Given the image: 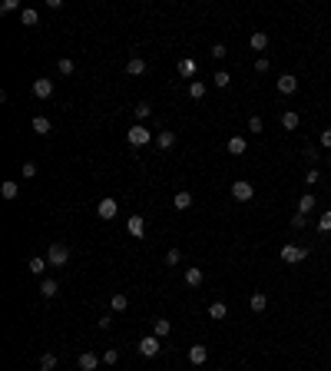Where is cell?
Listing matches in <instances>:
<instances>
[{
  "instance_id": "cell-11",
  "label": "cell",
  "mask_w": 331,
  "mask_h": 371,
  "mask_svg": "<svg viewBox=\"0 0 331 371\" xmlns=\"http://www.w3.org/2000/svg\"><path fill=\"white\" fill-rule=\"evenodd\" d=\"M76 368H80V371H96V368H100V358H96L93 352H83L80 361H76Z\"/></svg>"
},
{
  "instance_id": "cell-43",
  "label": "cell",
  "mask_w": 331,
  "mask_h": 371,
  "mask_svg": "<svg viewBox=\"0 0 331 371\" xmlns=\"http://www.w3.org/2000/svg\"><path fill=\"white\" fill-rule=\"evenodd\" d=\"M0 10H4V13H13V10H20V4H17V0H4V4H0Z\"/></svg>"
},
{
  "instance_id": "cell-30",
  "label": "cell",
  "mask_w": 331,
  "mask_h": 371,
  "mask_svg": "<svg viewBox=\"0 0 331 371\" xmlns=\"http://www.w3.org/2000/svg\"><path fill=\"white\" fill-rule=\"evenodd\" d=\"M189 96H192V100H202V96H206V83L192 80V83H189Z\"/></svg>"
},
{
  "instance_id": "cell-32",
  "label": "cell",
  "mask_w": 331,
  "mask_h": 371,
  "mask_svg": "<svg viewBox=\"0 0 331 371\" xmlns=\"http://www.w3.org/2000/svg\"><path fill=\"white\" fill-rule=\"evenodd\" d=\"M133 113H136L139 123H146V120L152 116V106H149V103H136V110H133Z\"/></svg>"
},
{
  "instance_id": "cell-4",
  "label": "cell",
  "mask_w": 331,
  "mask_h": 371,
  "mask_svg": "<svg viewBox=\"0 0 331 371\" xmlns=\"http://www.w3.org/2000/svg\"><path fill=\"white\" fill-rule=\"evenodd\" d=\"M47 262L50 265H67L70 262V249L63 246V242H53V246L47 249Z\"/></svg>"
},
{
  "instance_id": "cell-46",
  "label": "cell",
  "mask_w": 331,
  "mask_h": 371,
  "mask_svg": "<svg viewBox=\"0 0 331 371\" xmlns=\"http://www.w3.org/2000/svg\"><path fill=\"white\" fill-rule=\"evenodd\" d=\"M328 169H331V156H328Z\"/></svg>"
},
{
  "instance_id": "cell-2",
  "label": "cell",
  "mask_w": 331,
  "mask_h": 371,
  "mask_svg": "<svg viewBox=\"0 0 331 371\" xmlns=\"http://www.w3.org/2000/svg\"><path fill=\"white\" fill-rule=\"evenodd\" d=\"M305 258H308V249L292 246V242L281 246V262H285V265H298V262H305Z\"/></svg>"
},
{
  "instance_id": "cell-31",
  "label": "cell",
  "mask_w": 331,
  "mask_h": 371,
  "mask_svg": "<svg viewBox=\"0 0 331 371\" xmlns=\"http://www.w3.org/2000/svg\"><path fill=\"white\" fill-rule=\"evenodd\" d=\"M56 368V355L53 352H43L40 355V371H53Z\"/></svg>"
},
{
  "instance_id": "cell-20",
  "label": "cell",
  "mask_w": 331,
  "mask_h": 371,
  "mask_svg": "<svg viewBox=\"0 0 331 371\" xmlns=\"http://www.w3.org/2000/svg\"><path fill=\"white\" fill-rule=\"evenodd\" d=\"M20 24H24V27H37L40 24V13L33 10V7H24V10H20Z\"/></svg>"
},
{
  "instance_id": "cell-3",
  "label": "cell",
  "mask_w": 331,
  "mask_h": 371,
  "mask_svg": "<svg viewBox=\"0 0 331 371\" xmlns=\"http://www.w3.org/2000/svg\"><path fill=\"white\" fill-rule=\"evenodd\" d=\"M139 355L143 358H156L159 352H163V338H156V335H146V338H139Z\"/></svg>"
},
{
  "instance_id": "cell-9",
  "label": "cell",
  "mask_w": 331,
  "mask_h": 371,
  "mask_svg": "<svg viewBox=\"0 0 331 371\" xmlns=\"http://www.w3.org/2000/svg\"><path fill=\"white\" fill-rule=\"evenodd\" d=\"M126 229H129V235H133V239H143V232H146V219H143V215H129Z\"/></svg>"
},
{
  "instance_id": "cell-24",
  "label": "cell",
  "mask_w": 331,
  "mask_h": 371,
  "mask_svg": "<svg viewBox=\"0 0 331 371\" xmlns=\"http://www.w3.org/2000/svg\"><path fill=\"white\" fill-rule=\"evenodd\" d=\"M47 265H50V262H47V258H43V255H33V258H30V262H27V269H30V272H33V275H43V272H47Z\"/></svg>"
},
{
  "instance_id": "cell-45",
  "label": "cell",
  "mask_w": 331,
  "mask_h": 371,
  "mask_svg": "<svg viewBox=\"0 0 331 371\" xmlns=\"http://www.w3.org/2000/svg\"><path fill=\"white\" fill-rule=\"evenodd\" d=\"M321 146L331 149V129H321Z\"/></svg>"
},
{
  "instance_id": "cell-18",
  "label": "cell",
  "mask_w": 331,
  "mask_h": 371,
  "mask_svg": "<svg viewBox=\"0 0 331 371\" xmlns=\"http://www.w3.org/2000/svg\"><path fill=\"white\" fill-rule=\"evenodd\" d=\"M281 129H288V133H292V129H298V123H301V116L298 113H292V110H285V113H281Z\"/></svg>"
},
{
  "instance_id": "cell-39",
  "label": "cell",
  "mask_w": 331,
  "mask_h": 371,
  "mask_svg": "<svg viewBox=\"0 0 331 371\" xmlns=\"http://www.w3.org/2000/svg\"><path fill=\"white\" fill-rule=\"evenodd\" d=\"M305 226H308V215L295 212V215H292V229H305Z\"/></svg>"
},
{
  "instance_id": "cell-1",
  "label": "cell",
  "mask_w": 331,
  "mask_h": 371,
  "mask_svg": "<svg viewBox=\"0 0 331 371\" xmlns=\"http://www.w3.org/2000/svg\"><path fill=\"white\" fill-rule=\"evenodd\" d=\"M126 143H129V146H146V143H152V129H146L143 123L129 126V129H126Z\"/></svg>"
},
{
  "instance_id": "cell-7",
  "label": "cell",
  "mask_w": 331,
  "mask_h": 371,
  "mask_svg": "<svg viewBox=\"0 0 331 371\" xmlns=\"http://www.w3.org/2000/svg\"><path fill=\"white\" fill-rule=\"evenodd\" d=\"M33 96H37V100H50L53 96V80H47V76L33 80Z\"/></svg>"
},
{
  "instance_id": "cell-47",
  "label": "cell",
  "mask_w": 331,
  "mask_h": 371,
  "mask_svg": "<svg viewBox=\"0 0 331 371\" xmlns=\"http://www.w3.org/2000/svg\"><path fill=\"white\" fill-rule=\"evenodd\" d=\"M215 371H222V368H215Z\"/></svg>"
},
{
  "instance_id": "cell-29",
  "label": "cell",
  "mask_w": 331,
  "mask_h": 371,
  "mask_svg": "<svg viewBox=\"0 0 331 371\" xmlns=\"http://www.w3.org/2000/svg\"><path fill=\"white\" fill-rule=\"evenodd\" d=\"M0 195H4V199H17V195H20V186L13 183V179H7V183L0 186Z\"/></svg>"
},
{
  "instance_id": "cell-37",
  "label": "cell",
  "mask_w": 331,
  "mask_h": 371,
  "mask_svg": "<svg viewBox=\"0 0 331 371\" xmlns=\"http://www.w3.org/2000/svg\"><path fill=\"white\" fill-rule=\"evenodd\" d=\"M20 172H24V179H33V176H37V163H24V166H20Z\"/></svg>"
},
{
  "instance_id": "cell-28",
  "label": "cell",
  "mask_w": 331,
  "mask_h": 371,
  "mask_svg": "<svg viewBox=\"0 0 331 371\" xmlns=\"http://www.w3.org/2000/svg\"><path fill=\"white\" fill-rule=\"evenodd\" d=\"M225 315H229V309H225V302H212V305H209V318H212V321H222Z\"/></svg>"
},
{
  "instance_id": "cell-12",
  "label": "cell",
  "mask_w": 331,
  "mask_h": 371,
  "mask_svg": "<svg viewBox=\"0 0 331 371\" xmlns=\"http://www.w3.org/2000/svg\"><path fill=\"white\" fill-rule=\"evenodd\" d=\"M249 47H252V50H255V53H262V50H269V33H262V30H255V33H252V37H249Z\"/></svg>"
},
{
  "instance_id": "cell-6",
  "label": "cell",
  "mask_w": 331,
  "mask_h": 371,
  "mask_svg": "<svg viewBox=\"0 0 331 371\" xmlns=\"http://www.w3.org/2000/svg\"><path fill=\"white\" fill-rule=\"evenodd\" d=\"M116 212H119V206H116V199H100V206H96V215H100L103 222H109V219H116Z\"/></svg>"
},
{
  "instance_id": "cell-17",
  "label": "cell",
  "mask_w": 331,
  "mask_h": 371,
  "mask_svg": "<svg viewBox=\"0 0 331 371\" xmlns=\"http://www.w3.org/2000/svg\"><path fill=\"white\" fill-rule=\"evenodd\" d=\"M172 206L179 209V212H186V209L192 206V192H186V189H179V192L172 195Z\"/></svg>"
},
{
  "instance_id": "cell-8",
  "label": "cell",
  "mask_w": 331,
  "mask_h": 371,
  "mask_svg": "<svg viewBox=\"0 0 331 371\" xmlns=\"http://www.w3.org/2000/svg\"><path fill=\"white\" fill-rule=\"evenodd\" d=\"M275 86H278V93H281V96H292L295 90H298V76H292V73H281Z\"/></svg>"
},
{
  "instance_id": "cell-42",
  "label": "cell",
  "mask_w": 331,
  "mask_h": 371,
  "mask_svg": "<svg viewBox=\"0 0 331 371\" xmlns=\"http://www.w3.org/2000/svg\"><path fill=\"white\" fill-rule=\"evenodd\" d=\"M328 229H331V209H328V212L318 219V232H328Z\"/></svg>"
},
{
  "instance_id": "cell-5",
  "label": "cell",
  "mask_w": 331,
  "mask_h": 371,
  "mask_svg": "<svg viewBox=\"0 0 331 371\" xmlns=\"http://www.w3.org/2000/svg\"><path fill=\"white\" fill-rule=\"evenodd\" d=\"M252 195H255L252 183H245V179H235V183H232V199H238V202H249Z\"/></svg>"
},
{
  "instance_id": "cell-41",
  "label": "cell",
  "mask_w": 331,
  "mask_h": 371,
  "mask_svg": "<svg viewBox=\"0 0 331 371\" xmlns=\"http://www.w3.org/2000/svg\"><path fill=\"white\" fill-rule=\"evenodd\" d=\"M262 129H265L262 116H252V120H249V133H262Z\"/></svg>"
},
{
  "instance_id": "cell-13",
  "label": "cell",
  "mask_w": 331,
  "mask_h": 371,
  "mask_svg": "<svg viewBox=\"0 0 331 371\" xmlns=\"http://www.w3.org/2000/svg\"><path fill=\"white\" fill-rule=\"evenodd\" d=\"M225 149H229L232 156H242V152L249 149V139H245V136H232L229 143H225Z\"/></svg>"
},
{
  "instance_id": "cell-26",
  "label": "cell",
  "mask_w": 331,
  "mask_h": 371,
  "mask_svg": "<svg viewBox=\"0 0 331 371\" xmlns=\"http://www.w3.org/2000/svg\"><path fill=\"white\" fill-rule=\"evenodd\" d=\"M298 212H301V215L315 212V192H305V195L298 199Z\"/></svg>"
},
{
  "instance_id": "cell-19",
  "label": "cell",
  "mask_w": 331,
  "mask_h": 371,
  "mask_svg": "<svg viewBox=\"0 0 331 371\" xmlns=\"http://www.w3.org/2000/svg\"><path fill=\"white\" fill-rule=\"evenodd\" d=\"M126 73H129V76H143V73H146V60H143V57L126 60Z\"/></svg>"
},
{
  "instance_id": "cell-34",
  "label": "cell",
  "mask_w": 331,
  "mask_h": 371,
  "mask_svg": "<svg viewBox=\"0 0 331 371\" xmlns=\"http://www.w3.org/2000/svg\"><path fill=\"white\" fill-rule=\"evenodd\" d=\"M212 83H215V86H222V90H225V86H229V83H232V76H229V70H219V73H215V76H212Z\"/></svg>"
},
{
  "instance_id": "cell-40",
  "label": "cell",
  "mask_w": 331,
  "mask_h": 371,
  "mask_svg": "<svg viewBox=\"0 0 331 371\" xmlns=\"http://www.w3.org/2000/svg\"><path fill=\"white\" fill-rule=\"evenodd\" d=\"M212 57L215 60H225V57H229V47H225V43H215L212 47Z\"/></svg>"
},
{
  "instance_id": "cell-36",
  "label": "cell",
  "mask_w": 331,
  "mask_h": 371,
  "mask_svg": "<svg viewBox=\"0 0 331 371\" xmlns=\"http://www.w3.org/2000/svg\"><path fill=\"white\" fill-rule=\"evenodd\" d=\"M179 262H182V252L179 249H169L166 252V265H179Z\"/></svg>"
},
{
  "instance_id": "cell-33",
  "label": "cell",
  "mask_w": 331,
  "mask_h": 371,
  "mask_svg": "<svg viewBox=\"0 0 331 371\" xmlns=\"http://www.w3.org/2000/svg\"><path fill=\"white\" fill-rule=\"evenodd\" d=\"M56 70H60V73H63V76H70V73H73V70H76V63H73V60H70V57H63L60 63H56Z\"/></svg>"
},
{
  "instance_id": "cell-21",
  "label": "cell",
  "mask_w": 331,
  "mask_h": 371,
  "mask_svg": "<svg viewBox=\"0 0 331 371\" xmlns=\"http://www.w3.org/2000/svg\"><path fill=\"white\" fill-rule=\"evenodd\" d=\"M109 309L113 312H126L129 309V295H126V292H116V295L109 298Z\"/></svg>"
},
{
  "instance_id": "cell-14",
  "label": "cell",
  "mask_w": 331,
  "mask_h": 371,
  "mask_svg": "<svg viewBox=\"0 0 331 371\" xmlns=\"http://www.w3.org/2000/svg\"><path fill=\"white\" fill-rule=\"evenodd\" d=\"M189 361H192V365H206L209 361V348L206 345H192L189 348Z\"/></svg>"
},
{
  "instance_id": "cell-15",
  "label": "cell",
  "mask_w": 331,
  "mask_h": 371,
  "mask_svg": "<svg viewBox=\"0 0 331 371\" xmlns=\"http://www.w3.org/2000/svg\"><path fill=\"white\" fill-rule=\"evenodd\" d=\"M202 282H206V272H202V269H195V265H192V269H186V285H189V289H199Z\"/></svg>"
},
{
  "instance_id": "cell-22",
  "label": "cell",
  "mask_w": 331,
  "mask_h": 371,
  "mask_svg": "<svg viewBox=\"0 0 331 371\" xmlns=\"http://www.w3.org/2000/svg\"><path fill=\"white\" fill-rule=\"evenodd\" d=\"M169 332H172V325H169V318H152V335H156V338H166Z\"/></svg>"
},
{
  "instance_id": "cell-23",
  "label": "cell",
  "mask_w": 331,
  "mask_h": 371,
  "mask_svg": "<svg viewBox=\"0 0 331 371\" xmlns=\"http://www.w3.org/2000/svg\"><path fill=\"white\" fill-rule=\"evenodd\" d=\"M156 146H159V149H172V146H175V133L172 129H163L156 136Z\"/></svg>"
},
{
  "instance_id": "cell-10",
  "label": "cell",
  "mask_w": 331,
  "mask_h": 371,
  "mask_svg": "<svg viewBox=\"0 0 331 371\" xmlns=\"http://www.w3.org/2000/svg\"><path fill=\"white\" fill-rule=\"evenodd\" d=\"M30 126H33V133H37V136H50V133H53V123L47 120V116H33Z\"/></svg>"
},
{
  "instance_id": "cell-16",
  "label": "cell",
  "mask_w": 331,
  "mask_h": 371,
  "mask_svg": "<svg viewBox=\"0 0 331 371\" xmlns=\"http://www.w3.org/2000/svg\"><path fill=\"white\" fill-rule=\"evenodd\" d=\"M249 309L255 312V315H262L265 309H269V295H265V292H255V295L249 298Z\"/></svg>"
},
{
  "instance_id": "cell-38",
  "label": "cell",
  "mask_w": 331,
  "mask_h": 371,
  "mask_svg": "<svg viewBox=\"0 0 331 371\" xmlns=\"http://www.w3.org/2000/svg\"><path fill=\"white\" fill-rule=\"evenodd\" d=\"M318 179H321V172H318V169H315V166H312V169L305 172V186H315V183H318Z\"/></svg>"
},
{
  "instance_id": "cell-35",
  "label": "cell",
  "mask_w": 331,
  "mask_h": 371,
  "mask_svg": "<svg viewBox=\"0 0 331 371\" xmlns=\"http://www.w3.org/2000/svg\"><path fill=\"white\" fill-rule=\"evenodd\" d=\"M119 361V352L116 348H106V352H103V365H116Z\"/></svg>"
},
{
  "instance_id": "cell-27",
  "label": "cell",
  "mask_w": 331,
  "mask_h": 371,
  "mask_svg": "<svg viewBox=\"0 0 331 371\" xmlns=\"http://www.w3.org/2000/svg\"><path fill=\"white\" fill-rule=\"evenodd\" d=\"M179 76H186V80H192V76H195V60L182 57V60H179Z\"/></svg>"
},
{
  "instance_id": "cell-44",
  "label": "cell",
  "mask_w": 331,
  "mask_h": 371,
  "mask_svg": "<svg viewBox=\"0 0 331 371\" xmlns=\"http://www.w3.org/2000/svg\"><path fill=\"white\" fill-rule=\"evenodd\" d=\"M255 73H269V60H265V57L255 60Z\"/></svg>"
},
{
  "instance_id": "cell-25",
  "label": "cell",
  "mask_w": 331,
  "mask_h": 371,
  "mask_svg": "<svg viewBox=\"0 0 331 371\" xmlns=\"http://www.w3.org/2000/svg\"><path fill=\"white\" fill-rule=\"evenodd\" d=\"M56 292H60V285H56V278H43V282H40V295H43V298H53Z\"/></svg>"
}]
</instances>
